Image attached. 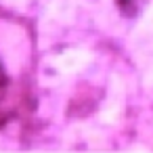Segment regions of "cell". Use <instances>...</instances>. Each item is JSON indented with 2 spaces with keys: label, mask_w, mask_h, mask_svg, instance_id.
<instances>
[{
  "label": "cell",
  "mask_w": 153,
  "mask_h": 153,
  "mask_svg": "<svg viewBox=\"0 0 153 153\" xmlns=\"http://www.w3.org/2000/svg\"><path fill=\"white\" fill-rule=\"evenodd\" d=\"M7 88H9V76H7V71H4V67H2V63H0V101L4 99Z\"/></svg>",
  "instance_id": "1"
},
{
  "label": "cell",
  "mask_w": 153,
  "mask_h": 153,
  "mask_svg": "<svg viewBox=\"0 0 153 153\" xmlns=\"http://www.w3.org/2000/svg\"><path fill=\"white\" fill-rule=\"evenodd\" d=\"M120 2H122V7H134L138 0H120Z\"/></svg>",
  "instance_id": "2"
}]
</instances>
